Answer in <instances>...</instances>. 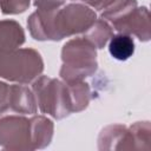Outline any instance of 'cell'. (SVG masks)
<instances>
[{"mask_svg": "<svg viewBox=\"0 0 151 151\" xmlns=\"http://www.w3.org/2000/svg\"><path fill=\"white\" fill-rule=\"evenodd\" d=\"M72 1H77V0H72ZM80 1H81V0H80Z\"/></svg>", "mask_w": 151, "mask_h": 151, "instance_id": "19", "label": "cell"}, {"mask_svg": "<svg viewBox=\"0 0 151 151\" xmlns=\"http://www.w3.org/2000/svg\"><path fill=\"white\" fill-rule=\"evenodd\" d=\"M1 1H2V0H0V4H1Z\"/></svg>", "mask_w": 151, "mask_h": 151, "instance_id": "20", "label": "cell"}, {"mask_svg": "<svg viewBox=\"0 0 151 151\" xmlns=\"http://www.w3.org/2000/svg\"><path fill=\"white\" fill-rule=\"evenodd\" d=\"M112 28L116 29L118 33L134 35L143 42L149 41L151 38V27L147 7L137 6L131 12H129L122 20L113 25Z\"/></svg>", "mask_w": 151, "mask_h": 151, "instance_id": "6", "label": "cell"}, {"mask_svg": "<svg viewBox=\"0 0 151 151\" xmlns=\"http://www.w3.org/2000/svg\"><path fill=\"white\" fill-rule=\"evenodd\" d=\"M32 91L41 113L48 114L54 119H63L72 113L65 81L39 76L32 83Z\"/></svg>", "mask_w": 151, "mask_h": 151, "instance_id": "3", "label": "cell"}, {"mask_svg": "<svg viewBox=\"0 0 151 151\" xmlns=\"http://www.w3.org/2000/svg\"><path fill=\"white\" fill-rule=\"evenodd\" d=\"M134 143L136 150H150V140H151V126L150 122H136L130 126Z\"/></svg>", "mask_w": 151, "mask_h": 151, "instance_id": "14", "label": "cell"}, {"mask_svg": "<svg viewBox=\"0 0 151 151\" xmlns=\"http://www.w3.org/2000/svg\"><path fill=\"white\" fill-rule=\"evenodd\" d=\"M0 146L11 151H32L31 118L24 114H0Z\"/></svg>", "mask_w": 151, "mask_h": 151, "instance_id": "5", "label": "cell"}, {"mask_svg": "<svg viewBox=\"0 0 151 151\" xmlns=\"http://www.w3.org/2000/svg\"><path fill=\"white\" fill-rule=\"evenodd\" d=\"M112 35H113L112 26L101 18L96 19L92 26L85 33H83V37L87 39L98 50L104 48L106 44L110 41V39L112 38Z\"/></svg>", "mask_w": 151, "mask_h": 151, "instance_id": "12", "label": "cell"}, {"mask_svg": "<svg viewBox=\"0 0 151 151\" xmlns=\"http://www.w3.org/2000/svg\"><path fill=\"white\" fill-rule=\"evenodd\" d=\"M31 6V0H2L0 9L4 14H19L24 13Z\"/></svg>", "mask_w": 151, "mask_h": 151, "instance_id": "15", "label": "cell"}, {"mask_svg": "<svg viewBox=\"0 0 151 151\" xmlns=\"http://www.w3.org/2000/svg\"><path fill=\"white\" fill-rule=\"evenodd\" d=\"M85 5L91 7L96 11H103L106 7H109L111 4H113L116 0H81Z\"/></svg>", "mask_w": 151, "mask_h": 151, "instance_id": "18", "label": "cell"}, {"mask_svg": "<svg viewBox=\"0 0 151 151\" xmlns=\"http://www.w3.org/2000/svg\"><path fill=\"white\" fill-rule=\"evenodd\" d=\"M44 71L41 54L34 48H17L0 54V79L17 84L33 83Z\"/></svg>", "mask_w": 151, "mask_h": 151, "instance_id": "2", "label": "cell"}, {"mask_svg": "<svg viewBox=\"0 0 151 151\" xmlns=\"http://www.w3.org/2000/svg\"><path fill=\"white\" fill-rule=\"evenodd\" d=\"M25 42L21 25L12 19L0 20V54L19 48Z\"/></svg>", "mask_w": 151, "mask_h": 151, "instance_id": "9", "label": "cell"}, {"mask_svg": "<svg viewBox=\"0 0 151 151\" xmlns=\"http://www.w3.org/2000/svg\"><path fill=\"white\" fill-rule=\"evenodd\" d=\"M96 11L85 4L72 2L57 9L52 18L53 41L85 33L96 21Z\"/></svg>", "mask_w": 151, "mask_h": 151, "instance_id": "4", "label": "cell"}, {"mask_svg": "<svg viewBox=\"0 0 151 151\" xmlns=\"http://www.w3.org/2000/svg\"><path fill=\"white\" fill-rule=\"evenodd\" d=\"M32 126V142L34 150H41L47 147L53 138L54 124L52 119L46 116L32 114L31 117Z\"/></svg>", "mask_w": 151, "mask_h": 151, "instance_id": "10", "label": "cell"}, {"mask_svg": "<svg viewBox=\"0 0 151 151\" xmlns=\"http://www.w3.org/2000/svg\"><path fill=\"white\" fill-rule=\"evenodd\" d=\"M61 61L59 76L63 81H83L98 70L97 48L84 37L70 39L61 48Z\"/></svg>", "mask_w": 151, "mask_h": 151, "instance_id": "1", "label": "cell"}, {"mask_svg": "<svg viewBox=\"0 0 151 151\" xmlns=\"http://www.w3.org/2000/svg\"><path fill=\"white\" fill-rule=\"evenodd\" d=\"M98 149L104 150H136V143L130 127L123 124L105 126L98 136Z\"/></svg>", "mask_w": 151, "mask_h": 151, "instance_id": "7", "label": "cell"}, {"mask_svg": "<svg viewBox=\"0 0 151 151\" xmlns=\"http://www.w3.org/2000/svg\"><path fill=\"white\" fill-rule=\"evenodd\" d=\"M11 100V85L0 80V113L9 110Z\"/></svg>", "mask_w": 151, "mask_h": 151, "instance_id": "16", "label": "cell"}, {"mask_svg": "<svg viewBox=\"0 0 151 151\" xmlns=\"http://www.w3.org/2000/svg\"><path fill=\"white\" fill-rule=\"evenodd\" d=\"M66 85H67V93H68V100L72 113L85 110L88 106L92 98L91 88L88 84L83 80L77 83H66Z\"/></svg>", "mask_w": 151, "mask_h": 151, "instance_id": "11", "label": "cell"}, {"mask_svg": "<svg viewBox=\"0 0 151 151\" xmlns=\"http://www.w3.org/2000/svg\"><path fill=\"white\" fill-rule=\"evenodd\" d=\"M109 52L117 60L120 61L127 60L134 53L133 38L124 33H118L116 35L113 34L109 41Z\"/></svg>", "mask_w": 151, "mask_h": 151, "instance_id": "13", "label": "cell"}, {"mask_svg": "<svg viewBox=\"0 0 151 151\" xmlns=\"http://www.w3.org/2000/svg\"><path fill=\"white\" fill-rule=\"evenodd\" d=\"M9 110L20 114H35L38 106L32 88L26 84L11 85Z\"/></svg>", "mask_w": 151, "mask_h": 151, "instance_id": "8", "label": "cell"}, {"mask_svg": "<svg viewBox=\"0 0 151 151\" xmlns=\"http://www.w3.org/2000/svg\"><path fill=\"white\" fill-rule=\"evenodd\" d=\"M65 0H33V5L39 11H55L63 7Z\"/></svg>", "mask_w": 151, "mask_h": 151, "instance_id": "17", "label": "cell"}]
</instances>
